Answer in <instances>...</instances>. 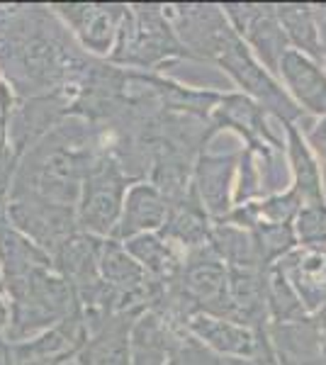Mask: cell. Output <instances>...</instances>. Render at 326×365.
<instances>
[{"instance_id":"6da1fadb","label":"cell","mask_w":326,"mask_h":365,"mask_svg":"<svg viewBox=\"0 0 326 365\" xmlns=\"http://www.w3.org/2000/svg\"><path fill=\"white\" fill-rule=\"evenodd\" d=\"M96 58L83 51L51 5H0V78L15 98L73 91Z\"/></svg>"},{"instance_id":"7a4b0ae2","label":"cell","mask_w":326,"mask_h":365,"mask_svg":"<svg viewBox=\"0 0 326 365\" xmlns=\"http://www.w3.org/2000/svg\"><path fill=\"white\" fill-rule=\"evenodd\" d=\"M98 154V127L86 117L68 115L20 158L10 197H39L78 207L83 182Z\"/></svg>"},{"instance_id":"3957f363","label":"cell","mask_w":326,"mask_h":365,"mask_svg":"<svg viewBox=\"0 0 326 365\" xmlns=\"http://www.w3.org/2000/svg\"><path fill=\"white\" fill-rule=\"evenodd\" d=\"M8 299L10 322L5 329V341L10 346L39 336L81 307L76 292L56 270L37 273L32 280L8 290Z\"/></svg>"},{"instance_id":"277c9868","label":"cell","mask_w":326,"mask_h":365,"mask_svg":"<svg viewBox=\"0 0 326 365\" xmlns=\"http://www.w3.org/2000/svg\"><path fill=\"white\" fill-rule=\"evenodd\" d=\"M190 51L178 39L175 29L168 25V17L161 5L134 3L127 5L110 63L132 71L156 68L170 56H183Z\"/></svg>"},{"instance_id":"5b68a950","label":"cell","mask_w":326,"mask_h":365,"mask_svg":"<svg viewBox=\"0 0 326 365\" xmlns=\"http://www.w3.org/2000/svg\"><path fill=\"white\" fill-rule=\"evenodd\" d=\"M127 185L134 180L120 168V163L112 158L100 144V154L93 161L88 178L83 182V192L78 200V229L100 239H110L122 217Z\"/></svg>"},{"instance_id":"8992f818","label":"cell","mask_w":326,"mask_h":365,"mask_svg":"<svg viewBox=\"0 0 326 365\" xmlns=\"http://www.w3.org/2000/svg\"><path fill=\"white\" fill-rule=\"evenodd\" d=\"M71 105H73V91H58L34 98H15L5 134H8V144L17 161L56 125L66 120L71 115Z\"/></svg>"},{"instance_id":"52a82bcc","label":"cell","mask_w":326,"mask_h":365,"mask_svg":"<svg viewBox=\"0 0 326 365\" xmlns=\"http://www.w3.org/2000/svg\"><path fill=\"white\" fill-rule=\"evenodd\" d=\"M8 220L49 256L61 249L63 241L81 232L76 207L39 197H10Z\"/></svg>"},{"instance_id":"ba28073f","label":"cell","mask_w":326,"mask_h":365,"mask_svg":"<svg viewBox=\"0 0 326 365\" xmlns=\"http://www.w3.org/2000/svg\"><path fill=\"white\" fill-rule=\"evenodd\" d=\"M78 44L91 56H108L115 49L127 5L124 3H51Z\"/></svg>"},{"instance_id":"9c48e42d","label":"cell","mask_w":326,"mask_h":365,"mask_svg":"<svg viewBox=\"0 0 326 365\" xmlns=\"http://www.w3.org/2000/svg\"><path fill=\"white\" fill-rule=\"evenodd\" d=\"M88 336H91V331H88V324L78 307L71 317L58 322L56 327L46 329L39 336L10 346V365L76 358Z\"/></svg>"},{"instance_id":"30bf717a","label":"cell","mask_w":326,"mask_h":365,"mask_svg":"<svg viewBox=\"0 0 326 365\" xmlns=\"http://www.w3.org/2000/svg\"><path fill=\"white\" fill-rule=\"evenodd\" d=\"M44 270H54L49 253L41 251L32 239H27L8 220V212L0 215V273L5 280V290H13Z\"/></svg>"},{"instance_id":"8fae6325","label":"cell","mask_w":326,"mask_h":365,"mask_svg":"<svg viewBox=\"0 0 326 365\" xmlns=\"http://www.w3.org/2000/svg\"><path fill=\"white\" fill-rule=\"evenodd\" d=\"M144 309L117 312L88 336L76 356V365H129L132 363V331Z\"/></svg>"},{"instance_id":"7c38bea8","label":"cell","mask_w":326,"mask_h":365,"mask_svg":"<svg viewBox=\"0 0 326 365\" xmlns=\"http://www.w3.org/2000/svg\"><path fill=\"white\" fill-rule=\"evenodd\" d=\"M175 32L188 51L219 58L234 42L227 22L212 5H175Z\"/></svg>"},{"instance_id":"4fadbf2b","label":"cell","mask_w":326,"mask_h":365,"mask_svg":"<svg viewBox=\"0 0 326 365\" xmlns=\"http://www.w3.org/2000/svg\"><path fill=\"white\" fill-rule=\"evenodd\" d=\"M183 339L175 322L156 309H146L134 324L129 365H173Z\"/></svg>"},{"instance_id":"5bb4252c","label":"cell","mask_w":326,"mask_h":365,"mask_svg":"<svg viewBox=\"0 0 326 365\" xmlns=\"http://www.w3.org/2000/svg\"><path fill=\"white\" fill-rule=\"evenodd\" d=\"M165 220H168V200L163 197V192L156 185L139 180L129 185L122 217L110 239H117L124 244V241L141 237V234L161 232Z\"/></svg>"},{"instance_id":"9a60e30c","label":"cell","mask_w":326,"mask_h":365,"mask_svg":"<svg viewBox=\"0 0 326 365\" xmlns=\"http://www.w3.org/2000/svg\"><path fill=\"white\" fill-rule=\"evenodd\" d=\"M185 329L198 341H203L210 349L229 356H253L258 351V341L251 331L239 322L224 319L212 314H195Z\"/></svg>"},{"instance_id":"2e32d148","label":"cell","mask_w":326,"mask_h":365,"mask_svg":"<svg viewBox=\"0 0 326 365\" xmlns=\"http://www.w3.org/2000/svg\"><path fill=\"white\" fill-rule=\"evenodd\" d=\"M161 234L170 244H183L190 251L205 246V241L212 237L210 227H207L205 205L200 202L193 185L185 197L168 205V220H165Z\"/></svg>"},{"instance_id":"e0dca14e","label":"cell","mask_w":326,"mask_h":365,"mask_svg":"<svg viewBox=\"0 0 326 365\" xmlns=\"http://www.w3.org/2000/svg\"><path fill=\"white\" fill-rule=\"evenodd\" d=\"M124 246L136 258V263L149 273L151 280L170 285L180 278L183 261L178 258L173 244L163 234H141V237L124 241Z\"/></svg>"},{"instance_id":"ac0fdd59","label":"cell","mask_w":326,"mask_h":365,"mask_svg":"<svg viewBox=\"0 0 326 365\" xmlns=\"http://www.w3.org/2000/svg\"><path fill=\"white\" fill-rule=\"evenodd\" d=\"M231 156H200L198 166H195V192H198L200 202L210 215H224L227 212V190H229V175H231Z\"/></svg>"},{"instance_id":"d6986e66","label":"cell","mask_w":326,"mask_h":365,"mask_svg":"<svg viewBox=\"0 0 326 365\" xmlns=\"http://www.w3.org/2000/svg\"><path fill=\"white\" fill-rule=\"evenodd\" d=\"M285 76L290 81V86L295 88V93L310 105L317 113L326 110V81L310 61H305L297 54H287L285 56Z\"/></svg>"},{"instance_id":"ffe728a7","label":"cell","mask_w":326,"mask_h":365,"mask_svg":"<svg viewBox=\"0 0 326 365\" xmlns=\"http://www.w3.org/2000/svg\"><path fill=\"white\" fill-rule=\"evenodd\" d=\"M275 344L285 365H312L317 358V336L302 327H277Z\"/></svg>"},{"instance_id":"44dd1931","label":"cell","mask_w":326,"mask_h":365,"mask_svg":"<svg viewBox=\"0 0 326 365\" xmlns=\"http://www.w3.org/2000/svg\"><path fill=\"white\" fill-rule=\"evenodd\" d=\"M17 158L13 154L8 144V137L0 134V215L8 212L10 205V192H13V182H15V173H17Z\"/></svg>"},{"instance_id":"7402d4cb","label":"cell","mask_w":326,"mask_h":365,"mask_svg":"<svg viewBox=\"0 0 326 365\" xmlns=\"http://www.w3.org/2000/svg\"><path fill=\"white\" fill-rule=\"evenodd\" d=\"M0 365H10V344L0 336Z\"/></svg>"},{"instance_id":"603a6c76","label":"cell","mask_w":326,"mask_h":365,"mask_svg":"<svg viewBox=\"0 0 326 365\" xmlns=\"http://www.w3.org/2000/svg\"><path fill=\"white\" fill-rule=\"evenodd\" d=\"M20 365H76V358H66V361H41V363H20Z\"/></svg>"},{"instance_id":"cb8c5ba5","label":"cell","mask_w":326,"mask_h":365,"mask_svg":"<svg viewBox=\"0 0 326 365\" xmlns=\"http://www.w3.org/2000/svg\"><path fill=\"white\" fill-rule=\"evenodd\" d=\"M319 344H324L326 349V312L322 314V319H319Z\"/></svg>"}]
</instances>
